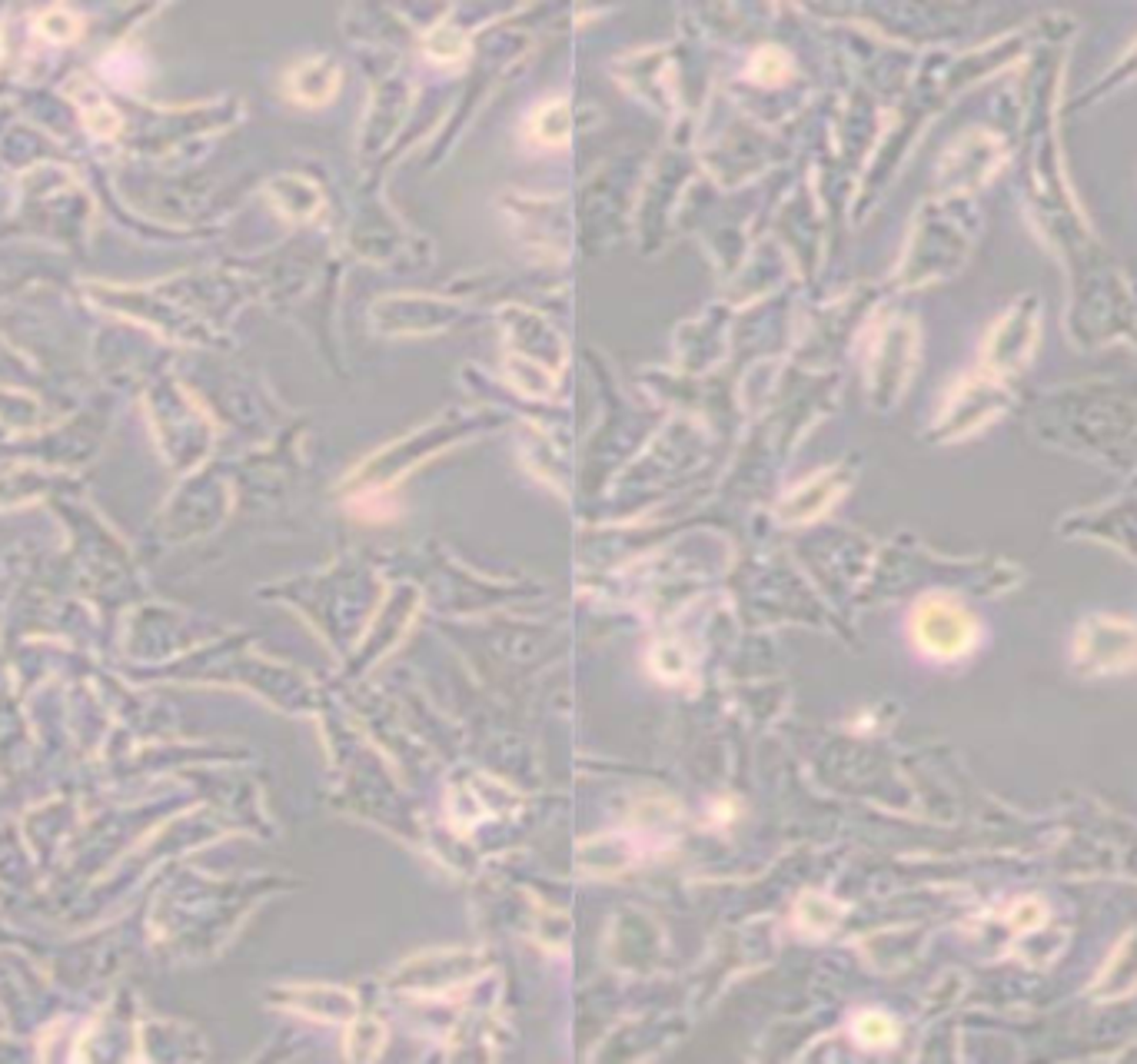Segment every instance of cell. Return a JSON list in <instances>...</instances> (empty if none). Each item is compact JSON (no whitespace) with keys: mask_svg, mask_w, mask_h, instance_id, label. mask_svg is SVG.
I'll return each instance as SVG.
<instances>
[{"mask_svg":"<svg viewBox=\"0 0 1137 1064\" xmlns=\"http://www.w3.org/2000/svg\"><path fill=\"white\" fill-rule=\"evenodd\" d=\"M915 649L934 662H955L978 646V622L952 596H925L908 622Z\"/></svg>","mask_w":1137,"mask_h":1064,"instance_id":"6da1fadb","label":"cell"},{"mask_svg":"<svg viewBox=\"0 0 1137 1064\" xmlns=\"http://www.w3.org/2000/svg\"><path fill=\"white\" fill-rule=\"evenodd\" d=\"M340 90V70L329 60L313 57L287 73V97L303 107H323Z\"/></svg>","mask_w":1137,"mask_h":1064,"instance_id":"7a4b0ae2","label":"cell"},{"mask_svg":"<svg viewBox=\"0 0 1137 1064\" xmlns=\"http://www.w3.org/2000/svg\"><path fill=\"white\" fill-rule=\"evenodd\" d=\"M568 126H572L568 103L549 100V103H539V107L533 110V117H529V124H526V133L539 147H563L568 140Z\"/></svg>","mask_w":1137,"mask_h":1064,"instance_id":"3957f363","label":"cell"},{"mask_svg":"<svg viewBox=\"0 0 1137 1064\" xmlns=\"http://www.w3.org/2000/svg\"><path fill=\"white\" fill-rule=\"evenodd\" d=\"M466 50H469L466 37L453 27H439L426 41V54H430V60H436V64H456V60L466 57Z\"/></svg>","mask_w":1137,"mask_h":1064,"instance_id":"277c9868","label":"cell"},{"mask_svg":"<svg viewBox=\"0 0 1137 1064\" xmlns=\"http://www.w3.org/2000/svg\"><path fill=\"white\" fill-rule=\"evenodd\" d=\"M855 1038L865 1048H885L895 1041V1024L878 1011H865L862 1018H855Z\"/></svg>","mask_w":1137,"mask_h":1064,"instance_id":"5b68a950","label":"cell"},{"mask_svg":"<svg viewBox=\"0 0 1137 1064\" xmlns=\"http://www.w3.org/2000/svg\"><path fill=\"white\" fill-rule=\"evenodd\" d=\"M748 70H752V77L759 80V84H778V80L789 77V60H785L782 50L765 47V50H759V54L752 57Z\"/></svg>","mask_w":1137,"mask_h":1064,"instance_id":"8992f818","label":"cell"},{"mask_svg":"<svg viewBox=\"0 0 1137 1064\" xmlns=\"http://www.w3.org/2000/svg\"><path fill=\"white\" fill-rule=\"evenodd\" d=\"M37 30H41L43 37H50V41L67 43V41H73V37L80 34V20L70 17L67 11H60V7H54V11L41 14V20H37Z\"/></svg>","mask_w":1137,"mask_h":1064,"instance_id":"52a82bcc","label":"cell"}]
</instances>
